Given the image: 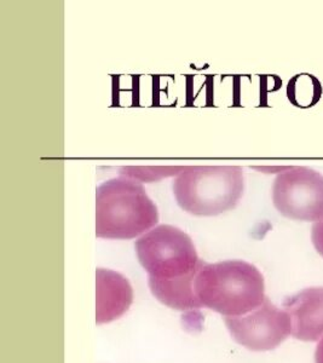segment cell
<instances>
[{
	"label": "cell",
	"instance_id": "cell-5",
	"mask_svg": "<svg viewBox=\"0 0 323 363\" xmlns=\"http://www.w3.org/2000/svg\"><path fill=\"white\" fill-rule=\"evenodd\" d=\"M273 203L286 218L315 223L322 220V174L307 166H292L273 182Z\"/></svg>",
	"mask_w": 323,
	"mask_h": 363
},
{
	"label": "cell",
	"instance_id": "cell-13",
	"mask_svg": "<svg viewBox=\"0 0 323 363\" xmlns=\"http://www.w3.org/2000/svg\"><path fill=\"white\" fill-rule=\"evenodd\" d=\"M315 362L323 363V339L319 342L317 349H316Z\"/></svg>",
	"mask_w": 323,
	"mask_h": 363
},
{
	"label": "cell",
	"instance_id": "cell-1",
	"mask_svg": "<svg viewBox=\"0 0 323 363\" xmlns=\"http://www.w3.org/2000/svg\"><path fill=\"white\" fill-rule=\"evenodd\" d=\"M135 247L155 298L172 309H199L194 281L203 260L191 236L162 224L137 240Z\"/></svg>",
	"mask_w": 323,
	"mask_h": 363
},
{
	"label": "cell",
	"instance_id": "cell-8",
	"mask_svg": "<svg viewBox=\"0 0 323 363\" xmlns=\"http://www.w3.org/2000/svg\"><path fill=\"white\" fill-rule=\"evenodd\" d=\"M97 323L121 318L132 304V287L119 272L97 269Z\"/></svg>",
	"mask_w": 323,
	"mask_h": 363
},
{
	"label": "cell",
	"instance_id": "cell-7",
	"mask_svg": "<svg viewBox=\"0 0 323 363\" xmlns=\"http://www.w3.org/2000/svg\"><path fill=\"white\" fill-rule=\"evenodd\" d=\"M283 306L292 322V335L302 342L323 337V287L302 289L286 298Z\"/></svg>",
	"mask_w": 323,
	"mask_h": 363
},
{
	"label": "cell",
	"instance_id": "cell-4",
	"mask_svg": "<svg viewBox=\"0 0 323 363\" xmlns=\"http://www.w3.org/2000/svg\"><path fill=\"white\" fill-rule=\"evenodd\" d=\"M172 186L183 211L213 217L237 207L244 194V171L240 166H186Z\"/></svg>",
	"mask_w": 323,
	"mask_h": 363
},
{
	"label": "cell",
	"instance_id": "cell-9",
	"mask_svg": "<svg viewBox=\"0 0 323 363\" xmlns=\"http://www.w3.org/2000/svg\"><path fill=\"white\" fill-rule=\"evenodd\" d=\"M319 80L309 73H300L290 80L287 85V97L290 104L299 108H310L319 102L322 96Z\"/></svg>",
	"mask_w": 323,
	"mask_h": 363
},
{
	"label": "cell",
	"instance_id": "cell-3",
	"mask_svg": "<svg viewBox=\"0 0 323 363\" xmlns=\"http://www.w3.org/2000/svg\"><path fill=\"white\" fill-rule=\"evenodd\" d=\"M158 222V207L140 182L120 176L104 182L96 190L97 238L135 239Z\"/></svg>",
	"mask_w": 323,
	"mask_h": 363
},
{
	"label": "cell",
	"instance_id": "cell-6",
	"mask_svg": "<svg viewBox=\"0 0 323 363\" xmlns=\"http://www.w3.org/2000/svg\"><path fill=\"white\" fill-rule=\"evenodd\" d=\"M225 323L235 342L252 351L273 350L292 335L290 315L269 298L251 314L227 318Z\"/></svg>",
	"mask_w": 323,
	"mask_h": 363
},
{
	"label": "cell",
	"instance_id": "cell-2",
	"mask_svg": "<svg viewBox=\"0 0 323 363\" xmlns=\"http://www.w3.org/2000/svg\"><path fill=\"white\" fill-rule=\"evenodd\" d=\"M194 291L200 308L237 318L258 309L266 301L261 272L244 260L203 262L195 277Z\"/></svg>",
	"mask_w": 323,
	"mask_h": 363
},
{
	"label": "cell",
	"instance_id": "cell-11",
	"mask_svg": "<svg viewBox=\"0 0 323 363\" xmlns=\"http://www.w3.org/2000/svg\"><path fill=\"white\" fill-rule=\"evenodd\" d=\"M311 240L315 246L316 251L323 257V219L314 224L311 229Z\"/></svg>",
	"mask_w": 323,
	"mask_h": 363
},
{
	"label": "cell",
	"instance_id": "cell-12",
	"mask_svg": "<svg viewBox=\"0 0 323 363\" xmlns=\"http://www.w3.org/2000/svg\"><path fill=\"white\" fill-rule=\"evenodd\" d=\"M292 166H278V167H256V169H259V171H263V172H270V174H282V172H285L287 169H290Z\"/></svg>",
	"mask_w": 323,
	"mask_h": 363
},
{
	"label": "cell",
	"instance_id": "cell-10",
	"mask_svg": "<svg viewBox=\"0 0 323 363\" xmlns=\"http://www.w3.org/2000/svg\"><path fill=\"white\" fill-rule=\"evenodd\" d=\"M186 166H126L121 167L119 174L140 183H153L167 177H177Z\"/></svg>",
	"mask_w": 323,
	"mask_h": 363
}]
</instances>
